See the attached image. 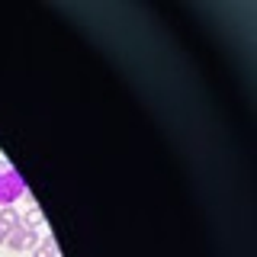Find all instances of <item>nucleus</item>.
Returning a JSON list of instances; mask_svg holds the SVG:
<instances>
[{"label":"nucleus","mask_w":257,"mask_h":257,"mask_svg":"<svg viewBox=\"0 0 257 257\" xmlns=\"http://www.w3.org/2000/svg\"><path fill=\"white\" fill-rule=\"evenodd\" d=\"M39 228H29V225H16V228L10 231V235H7V247H10V251H36V244H39Z\"/></svg>","instance_id":"2"},{"label":"nucleus","mask_w":257,"mask_h":257,"mask_svg":"<svg viewBox=\"0 0 257 257\" xmlns=\"http://www.w3.org/2000/svg\"><path fill=\"white\" fill-rule=\"evenodd\" d=\"M32 257H58V244H55V235H42L36 244Z\"/></svg>","instance_id":"3"},{"label":"nucleus","mask_w":257,"mask_h":257,"mask_svg":"<svg viewBox=\"0 0 257 257\" xmlns=\"http://www.w3.org/2000/svg\"><path fill=\"white\" fill-rule=\"evenodd\" d=\"M7 235H10V228H7V225L0 222V244H7Z\"/></svg>","instance_id":"6"},{"label":"nucleus","mask_w":257,"mask_h":257,"mask_svg":"<svg viewBox=\"0 0 257 257\" xmlns=\"http://www.w3.org/2000/svg\"><path fill=\"white\" fill-rule=\"evenodd\" d=\"M26 196V180L7 158H0V206H13L16 199Z\"/></svg>","instance_id":"1"},{"label":"nucleus","mask_w":257,"mask_h":257,"mask_svg":"<svg viewBox=\"0 0 257 257\" xmlns=\"http://www.w3.org/2000/svg\"><path fill=\"white\" fill-rule=\"evenodd\" d=\"M42 209H36V206H32L29 209V212H26V222H23V225H29V228H42Z\"/></svg>","instance_id":"5"},{"label":"nucleus","mask_w":257,"mask_h":257,"mask_svg":"<svg viewBox=\"0 0 257 257\" xmlns=\"http://www.w3.org/2000/svg\"><path fill=\"white\" fill-rule=\"evenodd\" d=\"M0 222H4V225H7V228H10V231H13V228H16V225H20L23 219H20V212H16V209H13V206H0Z\"/></svg>","instance_id":"4"}]
</instances>
